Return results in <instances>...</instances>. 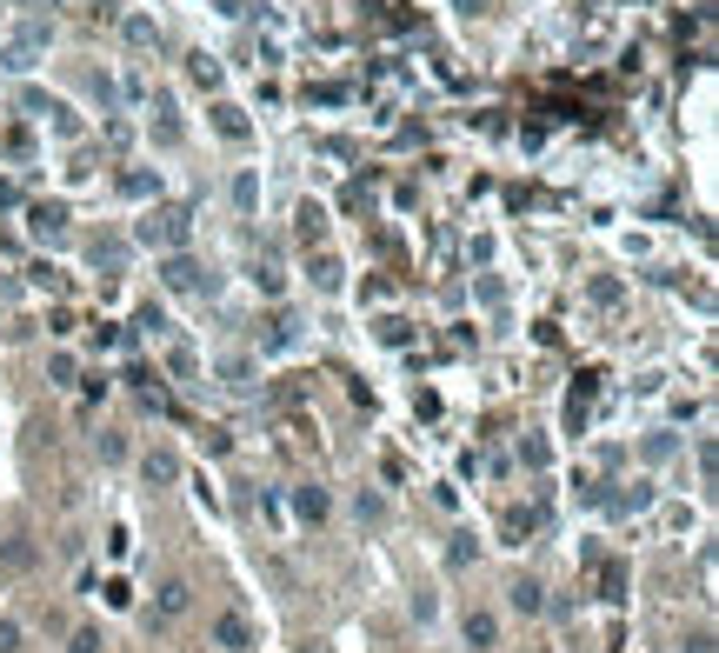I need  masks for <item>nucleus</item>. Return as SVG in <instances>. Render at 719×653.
<instances>
[{
	"mask_svg": "<svg viewBox=\"0 0 719 653\" xmlns=\"http://www.w3.org/2000/svg\"><path fill=\"white\" fill-rule=\"evenodd\" d=\"M294 513H300L306 527H320V520H327V513H333V501H327V487H294Z\"/></svg>",
	"mask_w": 719,
	"mask_h": 653,
	"instance_id": "obj_7",
	"label": "nucleus"
},
{
	"mask_svg": "<svg viewBox=\"0 0 719 653\" xmlns=\"http://www.w3.org/2000/svg\"><path fill=\"white\" fill-rule=\"evenodd\" d=\"M687 653H713V640H706V633H693V640H687Z\"/></svg>",
	"mask_w": 719,
	"mask_h": 653,
	"instance_id": "obj_26",
	"label": "nucleus"
},
{
	"mask_svg": "<svg viewBox=\"0 0 719 653\" xmlns=\"http://www.w3.org/2000/svg\"><path fill=\"white\" fill-rule=\"evenodd\" d=\"M27 227H33V234H60V227H67V207H60V200H33V207H27Z\"/></svg>",
	"mask_w": 719,
	"mask_h": 653,
	"instance_id": "obj_9",
	"label": "nucleus"
},
{
	"mask_svg": "<svg viewBox=\"0 0 719 653\" xmlns=\"http://www.w3.org/2000/svg\"><path fill=\"white\" fill-rule=\"evenodd\" d=\"M214 127H220V141H247V133H253L247 114H240L233 100H220V107H214Z\"/></svg>",
	"mask_w": 719,
	"mask_h": 653,
	"instance_id": "obj_11",
	"label": "nucleus"
},
{
	"mask_svg": "<svg viewBox=\"0 0 719 653\" xmlns=\"http://www.w3.org/2000/svg\"><path fill=\"white\" fill-rule=\"evenodd\" d=\"M187 607H194V587H187V580H160V593H153V627H174Z\"/></svg>",
	"mask_w": 719,
	"mask_h": 653,
	"instance_id": "obj_2",
	"label": "nucleus"
},
{
	"mask_svg": "<svg viewBox=\"0 0 719 653\" xmlns=\"http://www.w3.org/2000/svg\"><path fill=\"white\" fill-rule=\"evenodd\" d=\"M320 234H327V207H320V200H306V207H300V240L314 247Z\"/></svg>",
	"mask_w": 719,
	"mask_h": 653,
	"instance_id": "obj_14",
	"label": "nucleus"
},
{
	"mask_svg": "<svg viewBox=\"0 0 719 653\" xmlns=\"http://www.w3.org/2000/svg\"><path fill=\"white\" fill-rule=\"evenodd\" d=\"M167 287H174V294H200V287H214L207 273H200V261H187V253H167Z\"/></svg>",
	"mask_w": 719,
	"mask_h": 653,
	"instance_id": "obj_3",
	"label": "nucleus"
},
{
	"mask_svg": "<svg viewBox=\"0 0 719 653\" xmlns=\"http://www.w3.org/2000/svg\"><path fill=\"white\" fill-rule=\"evenodd\" d=\"M506 607H513V613H526V621H533V613H546V587H540L533 574H520V580H513V587H506Z\"/></svg>",
	"mask_w": 719,
	"mask_h": 653,
	"instance_id": "obj_5",
	"label": "nucleus"
},
{
	"mask_svg": "<svg viewBox=\"0 0 719 653\" xmlns=\"http://www.w3.org/2000/svg\"><path fill=\"white\" fill-rule=\"evenodd\" d=\"M287 340H294V320H287V314H267V347H287Z\"/></svg>",
	"mask_w": 719,
	"mask_h": 653,
	"instance_id": "obj_19",
	"label": "nucleus"
},
{
	"mask_svg": "<svg viewBox=\"0 0 719 653\" xmlns=\"http://www.w3.org/2000/svg\"><path fill=\"white\" fill-rule=\"evenodd\" d=\"M120 33H127V47H160V27H153L147 14H127V21H120Z\"/></svg>",
	"mask_w": 719,
	"mask_h": 653,
	"instance_id": "obj_12",
	"label": "nucleus"
},
{
	"mask_svg": "<svg viewBox=\"0 0 719 653\" xmlns=\"http://www.w3.org/2000/svg\"><path fill=\"white\" fill-rule=\"evenodd\" d=\"M41 47H47V27H41V21H33V27L21 33V41H14V47H7V67H14V74H27V67H33V60H41Z\"/></svg>",
	"mask_w": 719,
	"mask_h": 653,
	"instance_id": "obj_6",
	"label": "nucleus"
},
{
	"mask_svg": "<svg viewBox=\"0 0 719 653\" xmlns=\"http://www.w3.org/2000/svg\"><path fill=\"white\" fill-rule=\"evenodd\" d=\"M187 234H194V214L187 207H153L141 220V240L147 247H187Z\"/></svg>",
	"mask_w": 719,
	"mask_h": 653,
	"instance_id": "obj_1",
	"label": "nucleus"
},
{
	"mask_svg": "<svg viewBox=\"0 0 719 653\" xmlns=\"http://www.w3.org/2000/svg\"><path fill=\"white\" fill-rule=\"evenodd\" d=\"M233 200H240V207H253V200H260V180L240 174V180H233Z\"/></svg>",
	"mask_w": 719,
	"mask_h": 653,
	"instance_id": "obj_22",
	"label": "nucleus"
},
{
	"mask_svg": "<svg viewBox=\"0 0 719 653\" xmlns=\"http://www.w3.org/2000/svg\"><path fill=\"white\" fill-rule=\"evenodd\" d=\"M0 653H21V627L14 621H0Z\"/></svg>",
	"mask_w": 719,
	"mask_h": 653,
	"instance_id": "obj_25",
	"label": "nucleus"
},
{
	"mask_svg": "<svg viewBox=\"0 0 719 653\" xmlns=\"http://www.w3.org/2000/svg\"><path fill=\"white\" fill-rule=\"evenodd\" d=\"M107 640H100V627H74V640H67V653H100Z\"/></svg>",
	"mask_w": 719,
	"mask_h": 653,
	"instance_id": "obj_18",
	"label": "nucleus"
},
{
	"mask_svg": "<svg viewBox=\"0 0 719 653\" xmlns=\"http://www.w3.org/2000/svg\"><path fill=\"white\" fill-rule=\"evenodd\" d=\"M187 74H194L200 87H220V60L214 54H187Z\"/></svg>",
	"mask_w": 719,
	"mask_h": 653,
	"instance_id": "obj_16",
	"label": "nucleus"
},
{
	"mask_svg": "<svg viewBox=\"0 0 719 653\" xmlns=\"http://www.w3.org/2000/svg\"><path fill=\"white\" fill-rule=\"evenodd\" d=\"M460 7H467V14H487V0H460Z\"/></svg>",
	"mask_w": 719,
	"mask_h": 653,
	"instance_id": "obj_27",
	"label": "nucleus"
},
{
	"mask_svg": "<svg viewBox=\"0 0 719 653\" xmlns=\"http://www.w3.org/2000/svg\"><path fill=\"white\" fill-rule=\"evenodd\" d=\"M214 647H220V653H247V647H253L247 613H220V621H214Z\"/></svg>",
	"mask_w": 719,
	"mask_h": 653,
	"instance_id": "obj_4",
	"label": "nucleus"
},
{
	"mask_svg": "<svg viewBox=\"0 0 719 653\" xmlns=\"http://www.w3.org/2000/svg\"><path fill=\"white\" fill-rule=\"evenodd\" d=\"M0 566H7V574H27V566H33V540H27V534H14L7 547H0Z\"/></svg>",
	"mask_w": 719,
	"mask_h": 653,
	"instance_id": "obj_13",
	"label": "nucleus"
},
{
	"mask_svg": "<svg viewBox=\"0 0 719 653\" xmlns=\"http://www.w3.org/2000/svg\"><path fill=\"white\" fill-rule=\"evenodd\" d=\"M80 381V367H74V354H54V387H74Z\"/></svg>",
	"mask_w": 719,
	"mask_h": 653,
	"instance_id": "obj_21",
	"label": "nucleus"
},
{
	"mask_svg": "<svg viewBox=\"0 0 719 653\" xmlns=\"http://www.w3.org/2000/svg\"><path fill=\"white\" fill-rule=\"evenodd\" d=\"M141 474H147V487H174V480H180V460L167 454V446H153V454L141 460Z\"/></svg>",
	"mask_w": 719,
	"mask_h": 653,
	"instance_id": "obj_8",
	"label": "nucleus"
},
{
	"mask_svg": "<svg viewBox=\"0 0 719 653\" xmlns=\"http://www.w3.org/2000/svg\"><path fill=\"white\" fill-rule=\"evenodd\" d=\"M314 287H320V294H340V261H333V253L314 261Z\"/></svg>",
	"mask_w": 719,
	"mask_h": 653,
	"instance_id": "obj_17",
	"label": "nucleus"
},
{
	"mask_svg": "<svg viewBox=\"0 0 719 653\" xmlns=\"http://www.w3.org/2000/svg\"><path fill=\"white\" fill-rule=\"evenodd\" d=\"M133 326H141V334H167V314H160V307H141V314H133Z\"/></svg>",
	"mask_w": 719,
	"mask_h": 653,
	"instance_id": "obj_20",
	"label": "nucleus"
},
{
	"mask_svg": "<svg viewBox=\"0 0 719 653\" xmlns=\"http://www.w3.org/2000/svg\"><path fill=\"white\" fill-rule=\"evenodd\" d=\"M493 640H500V621H493L487 607H473V613H467V647H479V653H487Z\"/></svg>",
	"mask_w": 719,
	"mask_h": 653,
	"instance_id": "obj_10",
	"label": "nucleus"
},
{
	"mask_svg": "<svg viewBox=\"0 0 719 653\" xmlns=\"http://www.w3.org/2000/svg\"><path fill=\"white\" fill-rule=\"evenodd\" d=\"M87 14L94 21H120V0H87Z\"/></svg>",
	"mask_w": 719,
	"mask_h": 653,
	"instance_id": "obj_24",
	"label": "nucleus"
},
{
	"mask_svg": "<svg viewBox=\"0 0 719 653\" xmlns=\"http://www.w3.org/2000/svg\"><path fill=\"white\" fill-rule=\"evenodd\" d=\"M220 381H227L233 393H247V387H253V360H240V354H233V360H220Z\"/></svg>",
	"mask_w": 719,
	"mask_h": 653,
	"instance_id": "obj_15",
	"label": "nucleus"
},
{
	"mask_svg": "<svg viewBox=\"0 0 719 653\" xmlns=\"http://www.w3.org/2000/svg\"><path fill=\"white\" fill-rule=\"evenodd\" d=\"M467 560H473V540H467V534H460V540L447 547V566H467Z\"/></svg>",
	"mask_w": 719,
	"mask_h": 653,
	"instance_id": "obj_23",
	"label": "nucleus"
}]
</instances>
